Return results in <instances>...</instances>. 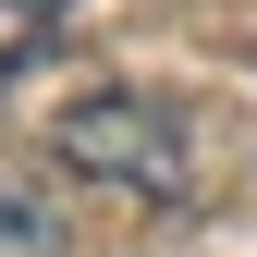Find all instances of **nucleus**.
<instances>
[{"label": "nucleus", "instance_id": "1", "mask_svg": "<svg viewBox=\"0 0 257 257\" xmlns=\"http://www.w3.org/2000/svg\"><path fill=\"white\" fill-rule=\"evenodd\" d=\"M49 147L74 159V172L122 184V196H184V184H196V135H184V110L159 98V86H86V98L49 122Z\"/></svg>", "mask_w": 257, "mask_h": 257}, {"label": "nucleus", "instance_id": "2", "mask_svg": "<svg viewBox=\"0 0 257 257\" xmlns=\"http://www.w3.org/2000/svg\"><path fill=\"white\" fill-rule=\"evenodd\" d=\"M74 245V220H61V196L37 172H0V257H61Z\"/></svg>", "mask_w": 257, "mask_h": 257}, {"label": "nucleus", "instance_id": "3", "mask_svg": "<svg viewBox=\"0 0 257 257\" xmlns=\"http://www.w3.org/2000/svg\"><path fill=\"white\" fill-rule=\"evenodd\" d=\"M0 13H25V25H49V13H74V0H0Z\"/></svg>", "mask_w": 257, "mask_h": 257}]
</instances>
